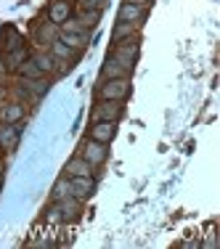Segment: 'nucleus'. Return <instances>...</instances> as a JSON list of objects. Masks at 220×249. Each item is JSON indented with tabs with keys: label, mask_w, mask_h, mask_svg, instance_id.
<instances>
[{
	"label": "nucleus",
	"mask_w": 220,
	"mask_h": 249,
	"mask_svg": "<svg viewBox=\"0 0 220 249\" xmlns=\"http://www.w3.org/2000/svg\"><path fill=\"white\" fill-rule=\"evenodd\" d=\"M82 215V201L74 196H67L61 201H53L45 212V220L48 223H74Z\"/></svg>",
	"instance_id": "obj_1"
},
{
	"label": "nucleus",
	"mask_w": 220,
	"mask_h": 249,
	"mask_svg": "<svg viewBox=\"0 0 220 249\" xmlns=\"http://www.w3.org/2000/svg\"><path fill=\"white\" fill-rule=\"evenodd\" d=\"M138 53H141V45H138V35H135V37H128V40H122V43H114V48H111L109 56L117 58L122 67H128L130 72H133L135 61H138Z\"/></svg>",
	"instance_id": "obj_2"
},
{
	"label": "nucleus",
	"mask_w": 220,
	"mask_h": 249,
	"mask_svg": "<svg viewBox=\"0 0 220 249\" xmlns=\"http://www.w3.org/2000/svg\"><path fill=\"white\" fill-rule=\"evenodd\" d=\"M128 96H130V77L101 80V85H98V98L101 101H125Z\"/></svg>",
	"instance_id": "obj_3"
},
{
	"label": "nucleus",
	"mask_w": 220,
	"mask_h": 249,
	"mask_svg": "<svg viewBox=\"0 0 220 249\" xmlns=\"http://www.w3.org/2000/svg\"><path fill=\"white\" fill-rule=\"evenodd\" d=\"M51 82L45 80V77H40V80H19V88H16V93L21 96V101H37L43 98L45 93H48Z\"/></svg>",
	"instance_id": "obj_4"
},
{
	"label": "nucleus",
	"mask_w": 220,
	"mask_h": 249,
	"mask_svg": "<svg viewBox=\"0 0 220 249\" xmlns=\"http://www.w3.org/2000/svg\"><path fill=\"white\" fill-rule=\"evenodd\" d=\"M125 114V101H101L93 109V120H104V122H120Z\"/></svg>",
	"instance_id": "obj_5"
},
{
	"label": "nucleus",
	"mask_w": 220,
	"mask_h": 249,
	"mask_svg": "<svg viewBox=\"0 0 220 249\" xmlns=\"http://www.w3.org/2000/svg\"><path fill=\"white\" fill-rule=\"evenodd\" d=\"M58 29L56 24H51V21H37V24L32 27V43L37 45L40 51H48V45L53 40H58Z\"/></svg>",
	"instance_id": "obj_6"
},
{
	"label": "nucleus",
	"mask_w": 220,
	"mask_h": 249,
	"mask_svg": "<svg viewBox=\"0 0 220 249\" xmlns=\"http://www.w3.org/2000/svg\"><path fill=\"white\" fill-rule=\"evenodd\" d=\"M80 157L85 159V162H91L93 167H101V164L106 162V157H109V143H98V141L88 138L80 149Z\"/></svg>",
	"instance_id": "obj_7"
},
{
	"label": "nucleus",
	"mask_w": 220,
	"mask_h": 249,
	"mask_svg": "<svg viewBox=\"0 0 220 249\" xmlns=\"http://www.w3.org/2000/svg\"><path fill=\"white\" fill-rule=\"evenodd\" d=\"M45 16H48L51 24L61 27L67 19H72V16H74L72 0H51V5H48V11H45Z\"/></svg>",
	"instance_id": "obj_8"
},
{
	"label": "nucleus",
	"mask_w": 220,
	"mask_h": 249,
	"mask_svg": "<svg viewBox=\"0 0 220 249\" xmlns=\"http://www.w3.org/2000/svg\"><path fill=\"white\" fill-rule=\"evenodd\" d=\"M21 138V122L8 124V122H0V151H14L19 146Z\"/></svg>",
	"instance_id": "obj_9"
},
{
	"label": "nucleus",
	"mask_w": 220,
	"mask_h": 249,
	"mask_svg": "<svg viewBox=\"0 0 220 249\" xmlns=\"http://www.w3.org/2000/svg\"><path fill=\"white\" fill-rule=\"evenodd\" d=\"M117 135V122H104V120H93L91 124V133H88V138L98 141V143H111Z\"/></svg>",
	"instance_id": "obj_10"
},
{
	"label": "nucleus",
	"mask_w": 220,
	"mask_h": 249,
	"mask_svg": "<svg viewBox=\"0 0 220 249\" xmlns=\"http://www.w3.org/2000/svg\"><path fill=\"white\" fill-rule=\"evenodd\" d=\"M24 117H27V104L24 101H8V104L0 106V122L16 124V122H24Z\"/></svg>",
	"instance_id": "obj_11"
},
{
	"label": "nucleus",
	"mask_w": 220,
	"mask_h": 249,
	"mask_svg": "<svg viewBox=\"0 0 220 249\" xmlns=\"http://www.w3.org/2000/svg\"><path fill=\"white\" fill-rule=\"evenodd\" d=\"M72 180V196L80 201H88L96 191V178L93 175H82V178H69Z\"/></svg>",
	"instance_id": "obj_12"
},
{
	"label": "nucleus",
	"mask_w": 220,
	"mask_h": 249,
	"mask_svg": "<svg viewBox=\"0 0 220 249\" xmlns=\"http://www.w3.org/2000/svg\"><path fill=\"white\" fill-rule=\"evenodd\" d=\"M117 21H130V24H144L146 21V8L135 3H122L120 11H117Z\"/></svg>",
	"instance_id": "obj_13"
},
{
	"label": "nucleus",
	"mask_w": 220,
	"mask_h": 249,
	"mask_svg": "<svg viewBox=\"0 0 220 249\" xmlns=\"http://www.w3.org/2000/svg\"><path fill=\"white\" fill-rule=\"evenodd\" d=\"M93 173H96V167H93L91 162H85L80 154L72 157L67 164H64V175L67 178H82V175H93Z\"/></svg>",
	"instance_id": "obj_14"
},
{
	"label": "nucleus",
	"mask_w": 220,
	"mask_h": 249,
	"mask_svg": "<svg viewBox=\"0 0 220 249\" xmlns=\"http://www.w3.org/2000/svg\"><path fill=\"white\" fill-rule=\"evenodd\" d=\"M48 53L56 58V61H64V64H77V58H80V51L64 45L61 40H53V43L48 45Z\"/></svg>",
	"instance_id": "obj_15"
},
{
	"label": "nucleus",
	"mask_w": 220,
	"mask_h": 249,
	"mask_svg": "<svg viewBox=\"0 0 220 249\" xmlns=\"http://www.w3.org/2000/svg\"><path fill=\"white\" fill-rule=\"evenodd\" d=\"M19 45H24V35H21L19 29L11 27V24L0 29V48H3V53H8V51L19 48Z\"/></svg>",
	"instance_id": "obj_16"
},
{
	"label": "nucleus",
	"mask_w": 220,
	"mask_h": 249,
	"mask_svg": "<svg viewBox=\"0 0 220 249\" xmlns=\"http://www.w3.org/2000/svg\"><path fill=\"white\" fill-rule=\"evenodd\" d=\"M29 58V48H27V43L24 45H19V48H14V51H8V53H3V67H5V72H16V69L21 67Z\"/></svg>",
	"instance_id": "obj_17"
},
{
	"label": "nucleus",
	"mask_w": 220,
	"mask_h": 249,
	"mask_svg": "<svg viewBox=\"0 0 220 249\" xmlns=\"http://www.w3.org/2000/svg\"><path fill=\"white\" fill-rule=\"evenodd\" d=\"M130 74L133 72H130L128 67H122V64L111 56H106L104 67H101V80H120V77H130Z\"/></svg>",
	"instance_id": "obj_18"
},
{
	"label": "nucleus",
	"mask_w": 220,
	"mask_h": 249,
	"mask_svg": "<svg viewBox=\"0 0 220 249\" xmlns=\"http://www.w3.org/2000/svg\"><path fill=\"white\" fill-rule=\"evenodd\" d=\"M32 61L37 64V67H40V72H43L45 77H48V74H56V72H58V61L51 56L48 51H37V53H32Z\"/></svg>",
	"instance_id": "obj_19"
},
{
	"label": "nucleus",
	"mask_w": 220,
	"mask_h": 249,
	"mask_svg": "<svg viewBox=\"0 0 220 249\" xmlns=\"http://www.w3.org/2000/svg\"><path fill=\"white\" fill-rule=\"evenodd\" d=\"M58 40H61L64 45H69V48L80 51V53L91 45V37H88V35H80V32H58Z\"/></svg>",
	"instance_id": "obj_20"
},
{
	"label": "nucleus",
	"mask_w": 220,
	"mask_h": 249,
	"mask_svg": "<svg viewBox=\"0 0 220 249\" xmlns=\"http://www.w3.org/2000/svg\"><path fill=\"white\" fill-rule=\"evenodd\" d=\"M138 24H130V21H117L114 29H111V40L114 43H122V40H128V37H135L138 35Z\"/></svg>",
	"instance_id": "obj_21"
},
{
	"label": "nucleus",
	"mask_w": 220,
	"mask_h": 249,
	"mask_svg": "<svg viewBox=\"0 0 220 249\" xmlns=\"http://www.w3.org/2000/svg\"><path fill=\"white\" fill-rule=\"evenodd\" d=\"M16 74H19V80H40V77H45L43 72H40V67L32 61V53H29V58L24 64H21L19 69H16Z\"/></svg>",
	"instance_id": "obj_22"
},
{
	"label": "nucleus",
	"mask_w": 220,
	"mask_h": 249,
	"mask_svg": "<svg viewBox=\"0 0 220 249\" xmlns=\"http://www.w3.org/2000/svg\"><path fill=\"white\" fill-rule=\"evenodd\" d=\"M74 19L80 21L85 29H96L98 21H101V11H96V8H80V14H77Z\"/></svg>",
	"instance_id": "obj_23"
},
{
	"label": "nucleus",
	"mask_w": 220,
	"mask_h": 249,
	"mask_svg": "<svg viewBox=\"0 0 220 249\" xmlns=\"http://www.w3.org/2000/svg\"><path fill=\"white\" fill-rule=\"evenodd\" d=\"M67 196H72V180L64 175V178H58V180L53 183L51 199H53V201H61V199H67Z\"/></svg>",
	"instance_id": "obj_24"
},
{
	"label": "nucleus",
	"mask_w": 220,
	"mask_h": 249,
	"mask_svg": "<svg viewBox=\"0 0 220 249\" xmlns=\"http://www.w3.org/2000/svg\"><path fill=\"white\" fill-rule=\"evenodd\" d=\"M80 8H96V11H104V8H106V0H80Z\"/></svg>",
	"instance_id": "obj_25"
},
{
	"label": "nucleus",
	"mask_w": 220,
	"mask_h": 249,
	"mask_svg": "<svg viewBox=\"0 0 220 249\" xmlns=\"http://www.w3.org/2000/svg\"><path fill=\"white\" fill-rule=\"evenodd\" d=\"M125 3H135V5H144V8H148V5H151V0H125Z\"/></svg>",
	"instance_id": "obj_26"
}]
</instances>
